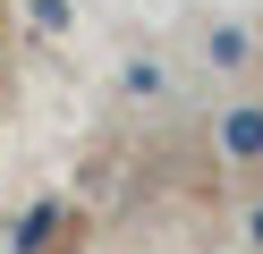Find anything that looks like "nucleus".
Masks as SVG:
<instances>
[{
    "instance_id": "1",
    "label": "nucleus",
    "mask_w": 263,
    "mask_h": 254,
    "mask_svg": "<svg viewBox=\"0 0 263 254\" xmlns=\"http://www.w3.org/2000/svg\"><path fill=\"white\" fill-rule=\"evenodd\" d=\"M221 152L255 161V152H263V110H238V119H221Z\"/></svg>"
}]
</instances>
